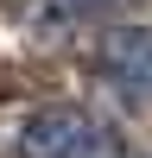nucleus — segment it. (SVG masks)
I'll use <instances>...</instances> for the list:
<instances>
[{
	"instance_id": "nucleus-2",
	"label": "nucleus",
	"mask_w": 152,
	"mask_h": 158,
	"mask_svg": "<svg viewBox=\"0 0 152 158\" xmlns=\"http://www.w3.org/2000/svg\"><path fill=\"white\" fill-rule=\"evenodd\" d=\"M101 70L127 101L152 108V25H114L101 38Z\"/></svg>"
},
{
	"instance_id": "nucleus-1",
	"label": "nucleus",
	"mask_w": 152,
	"mask_h": 158,
	"mask_svg": "<svg viewBox=\"0 0 152 158\" xmlns=\"http://www.w3.org/2000/svg\"><path fill=\"white\" fill-rule=\"evenodd\" d=\"M19 152L25 158H101V133L76 108H38L19 127Z\"/></svg>"
}]
</instances>
